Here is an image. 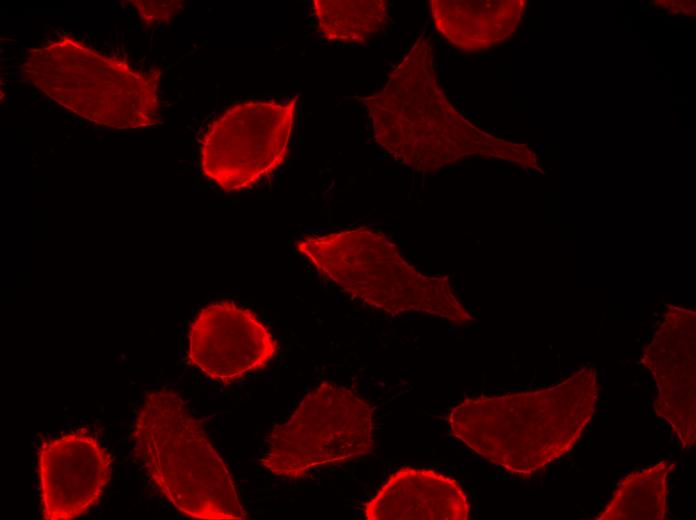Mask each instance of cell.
Returning a JSON list of instances; mask_svg holds the SVG:
<instances>
[{"instance_id": "cell-5", "label": "cell", "mask_w": 696, "mask_h": 520, "mask_svg": "<svg viewBox=\"0 0 696 520\" xmlns=\"http://www.w3.org/2000/svg\"><path fill=\"white\" fill-rule=\"evenodd\" d=\"M296 249L344 292L381 311L424 312L458 325L472 319L446 279L419 272L382 233L360 227L306 236Z\"/></svg>"}, {"instance_id": "cell-6", "label": "cell", "mask_w": 696, "mask_h": 520, "mask_svg": "<svg viewBox=\"0 0 696 520\" xmlns=\"http://www.w3.org/2000/svg\"><path fill=\"white\" fill-rule=\"evenodd\" d=\"M373 448L370 404L345 387L323 382L305 395L288 420L273 428L259 463L276 477L299 479Z\"/></svg>"}, {"instance_id": "cell-16", "label": "cell", "mask_w": 696, "mask_h": 520, "mask_svg": "<svg viewBox=\"0 0 696 520\" xmlns=\"http://www.w3.org/2000/svg\"><path fill=\"white\" fill-rule=\"evenodd\" d=\"M649 15H650V16H651V15L655 16V15H657V13H655L654 11H650Z\"/></svg>"}, {"instance_id": "cell-13", "label": "cell", "mask_w": 696, "mask_h": 520, "mask_svg": "<svg viewBox=\"0 0 696 520\" xmlns=\"http://www.w3.org/2000/svg\"><path fill=\"white\" fill-rule=\"evenodd\" d=\"M675 463L662 460L633 471L617 486L597 520H662L666 514L669 473Z\"/></svg>"}, {"instance_id": "cell-7", "label": "cell", "mask_w": 696, "mask_h": 520, "mask_svg": "<svg viewBox=\"0 0 696 520\" xmlns=\"http://www.w3.org/2000/svg\"><path fill=\"white\" fill-rule=\"evenodd\" d=\"M297 97L237 103L218 115L200 145L205 177L226 192L248 189L285 160L295 125Z\"/></svg>"}, {"instance_id": "cell-11", "label": "cell", "mask_w": 696, "mask_h": 520, "mask_svg": "<svg viewBox=\"0 0 696 520\" xmlns=\"http://www.w3.org/2000/svg\"><path fill=\"white\" fill-rule=\"evenodd\" d=\"M368 520H467L469 503L457 480L436 470L404 467L365 504Z\"/></svg>"}, {"instance_id": "cell-1", "label": "cell", "mask_w": 696, "mask_h": 520, "mask_svg": "<svg viewBox=\"0 0 696 520\" xmlns=\"http://www.w3.org/2000/svg\"><path fill=\"white\" fill-rule=\"evenodd\" d=\"M376 143L400 163L435 172L480 154L528 165L525 146L480 130L451 104L435 70L434 46L426 34L412 44L385 85L361 97Z\"/></svg>"}, {"instance_id": "cell-14", "label": "cell", "mask_w": 696, "mask_h": 520, "mask_svg": "<svg viewBox=\"0 0 696 520\" xmlns=\"http://www.w3.org/2000/svg\"><path fill=\"white\" fill-rule=\"evenodd\" d=\"M312 10L323 38L340 43H365L389 18L384 0H313Z\"/></svg>"}, {"instance_id": "cell-9", "label": "cell", "mask_w": 696, "mask_h": 520, "mask_svg": "<svg viewBox=\"0 0 696 520\" xmlns=\"http://www.w3.org/2000/svg\"><path fill=\"white\" fill-rule=\"evenodd\" d=\"M37 465L43 518L71 520L99 502L112 458L96 437L78 430L45 440Z\"/></svg>"}, {"instance_id": "cell-8", "label": "cell", "mask_w": 696, "mask_h": 520, "mask_svg": "<svg viewBox=\"0 0 696 520\" xmlns=\"http://www.w3.org/2000/svg\"><path fill=\"white\" fill-rule=\"evenodd\" d=\"M277 350L269 328L253 311L234 302L205 306L189 328L188 362L223 384L264 368Z\"/></svg>"}, {"instance_id": "cell-2", "label": "cell", "mask_w": 696, "mask_h": 520, "mask_svg": "<svg viewBox=\"0 0 696 520\" xmlns=\"http://www.w3.org/2000/svg\"><path fill=\"white\" fill-rule=\"evenodd\" d=\"M597 372L584 366L544 389L467 398L453 407V436L488 462L528 476L569 452L591 421Z\"/></svg>"}, {"instance_id": "cell-10", "label": "cell", "mask_w": 696, "mask_h": 520, "mask_svg": "<svg viewBox=\"0 0 696 520\" xmlns=\"http://www.w3.org/2000/svg\"><path fill=\"white\" fill-rule=\"evenodd\" d=\"M642 361L655 379L656 414L691 448L696 439L695 312L671 307Z\"/></svg>"}, {"instance_id": "cell-15", "label": "cell", "mask_w": 696, "mask_h": 520, "mask_svg": "<svg viewBox=\"0 0 696 520\" xmlns=\"http://www.w3.org/2000/svg\"><path fill=\"white\" fill-rule=\"evenodd\" d=\"M131 3L148 25L169 23L184 6L179 0H133Z\"/></svg>"}, {"instance_id": "cell-3", "label": "cell", "mask_w": 696, "mask_h": 520, "mask_svg": "<svg viewBox=\"0 0 696 520\" xmlns=\"http://www.w3.org/2000/svg\"><path fill=\"white\" fill-rule=\"evenodd\" d=\"M133 455L172 506L193 519L244 520L232 476L173 388L147 393L131 434Z\"/></svg>"}, {"instance_id": "cell-4", "label": "cell", "mask_w": 696, "mask_h": 520, "mask_svg": "<svg viewBox=\"0 0 696 520\" xmlns=\"http://www.w3.org/2000/svg\"><path fill=\"white\" fill-rule=\"evenodd\" d=\"M22 73L54 102L97 125L137 129L159 122V68L143 72L72 36L29 50Z\"/></svg>"}, {"instance_id": "cell-12", "label": "cell", "mask_w": 696, "mask_h": 520, "mask_svg": "<svg viewBox=\"0 0 696 520\" xmlns=\"http://www.w3.org/2000/svg\"><path fill=\"white\" fill-rule=\"evenodd\" d=\"M525 6L523 0L429 1L435 30L462 51L485 50L505 41L518 28Z\"/></svg>"}]
</instances>
